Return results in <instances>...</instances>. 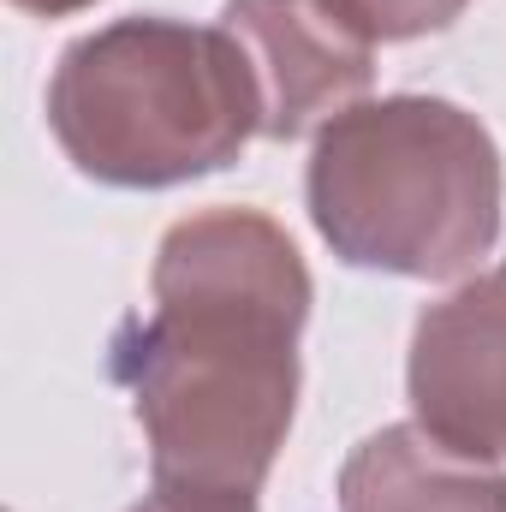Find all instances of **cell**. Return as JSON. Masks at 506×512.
Listing matches in <instances>:
<instances>
[{"label":"cell","instance_id":"4","mask_svg":"<svg viewBox=\"0 0 506 512\" xmlns=\"http://www.w3.org/2000/svg\"><path fill=\"white\" fill-rule=\"evenodd\" d=\"M411 393L423 429L453 453H506V280L423 316Z\"/></svg>","mask_w":506,"mask_h":512},{"label":"cell","instance_id":"3","mask_svg":"<svg viewBox=\"0 0 506 512\" xmlns=\"http://www.w3.org/2000/svg\"><path fill=\"white\" fill-rule=\"evenodd\" d=\"M251 60L233 36L114 24L78 42L54 78V131L84 173L167 185L221 167L256 114Z\"/></svg>","mask_w":506,"mask_h":512},{"label":"cell","instance_id":"5","mask_svg":"<svg viewBox=\"0 0 506 512\" xmlns=\"http://www.w3.org/2000/svg\"><path fill=\"white\" fill-rule=\"evenodd\" d=\"M233 30H251V42L274 60L268 72V114L262 126L274 137H292L304 131V120L358 90L370 78V54L364 42H346V24L340 30H316L322 12H310V0H233Z\"/></svg>","mask_w":506,"mask_h":512},{"label":"cell","instance_id":"6","mask_svg":"<svg viewBox=\"0 0 506 512\" xmlns=\"http://www.w3.org/2000/svg\"><path fill=\"white\" fill-rule=\"evenodd\" d=\"M453 447L411 429L376 435L346 471V512H506V483L453 465Z\"/></svg>","mask_w":506,"mask_h":512},{"label":"cell","instance_id":"7","mask_svg":"<svg viewBox=\"0 0 506 512\" xmlns=\"http://www.w3.org/2000/svg\"><path fill=\"white\" fill-rule=\"evenodd\" d=\"M328 12L364 36H411L423 24H447L459 0H328Z\"/></svg>","mask_w":506,"mask_h":512},{"label":"cell","instance_id":"2","mask_svg":"<svg viewBox=\"0 0 506 512\" xmlns=\"http://www.w3.org/2000/svg\"><path fill=\"white\" fill-rule=\"evenodd\" d=\"M310 203L346 262L453 274L489 251L501 227V167L459 108L381 102L322 137Z\"/></svg>","mask_w":506,"mask_h":512},{"label":"cell","instance_id":"1","mask_svg":"<svg viewBox=\"0 0 506 512\" xmlns=\"http://www.w3.org/2000/svg\"><path fill=\"white\" fill-rule=\"evenodd\" d=\"M155 298L120 358L155 441V477L173 495L245 501L292 417L304 268L268 221L209 215L167 239Z\"/></svg>","mask_w":506,"mask_h":512}]
</instances>
